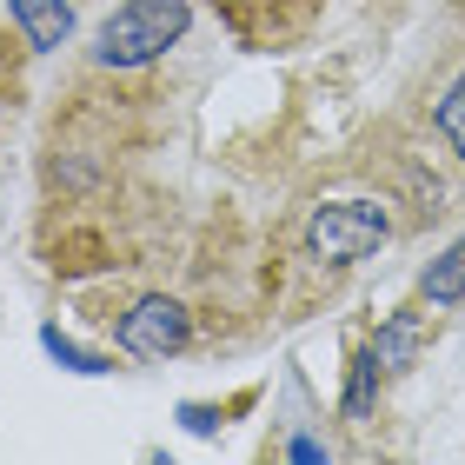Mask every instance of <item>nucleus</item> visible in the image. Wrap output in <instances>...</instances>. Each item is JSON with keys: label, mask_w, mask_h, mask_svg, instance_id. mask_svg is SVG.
<instances>
[{"label": "nucleus", "mask_w": 465, "mask_h": 465, "mask_svg": "<svg viewBox=\"0 0 465 465\" xmlns=\"http://www.w3.org/2000/svg\"><path fill=\"white\" fill-rule=\"evenodd\" d=\"M426 300L432 306H452V300H465V240L439 260L432 272H426Z\"/></svg>", "instance_id": "obj_5"}, {"label": "nucleus", "mask_w": 465, "mask_h": 465, "mask_svg": "<svg viewBox=\"0 0 465 465\" xmlns=\"http://www.w3.org/2000/svg\"><path fill=\"white\" fill-rule=\"evenodd\" d=\"M379 372H386V366H379V352H366V359L352 366V386H346V412H352V419L372 406V379H379Z\"/></svg>", "instance_id": "obj_9"}, {"label": "nucleus", "mask_w": 465, "mask_h": 465, "mask_svg": "<svg viewBox=\"0 0 465 465\" xmlns=\"http://www.w3.org/2000/svg\"><path fill=\"white\" fill-rule=\"evenodd\" d=\"M14 20H20V34H27L34 47H60V40L74 34L67 0H14Z\"/></svg>", "instance_id": "obj_4"}, {"label": "nucleus", "mask_w": 465, "mask_h": 465, "mask_svg": "<svg viewBox=\"0 0 465 465\" xmlns=\"http://www.w3.org/2000/svg\"><path fill=\"white\" fill-rule=\"evenodd\" d=\"M186 34V0H126L100 27V60L107 67H140V60L166 54Z\"/></svg>", "instance_id": "obj_1"}, {"label": "nucleus", "mask_w": 465, "mask_h": 465, "mask_svg": "<svg viewBox=\"0 0 465 465\" xmlns=\"http://www.w3.org/2000/svg\"><path fill=\"white\" fill-rule=\"evenodd\" d=\"M40 346H47V352H54L67 372H107V359H100V352H80L74 340H60V326H47V332H40Z\"/></svg>", "instance_id": "obj_7"}, {"label": "nucleus", "mask_w": 465, "mask_h": 465, "mask_svg": "<svg viewBox=\"0 0 465 465\" xmlns=\"http://www.w3.org/2000/svg\"><path fill=\"white\" fill-rule=\"evenodd\" d=\"M386 213L379 206H366V200H340V206H320L312 213V232H306V246L320 252V260H332V266H346V260H366V252L386 240Z\"/></svg>", "instance_id": "obj_2"}, {"label": "nucleus", "mask_w": 465, "mask_h": 465, "mask_svg": "<svg viewBox=\"0 0 465 465\" xmlns=\"http://www.w3.org/2000/svg\"><path fill=\"white\" fill-rule=\"evenodd\" d=\"M120 346L126 352H146V359H160V352H180L186 346V306L180 300H140L134 312L120 320Z\"/></svg>", "instance_id": "obj_3"}, {"label": "nucleus", "mask_w": 465, "mask_h": 465, "mask_svg": "<svg viewBox=\"0 0 465 465\" xmlns=\"http://www.w3.org/2000/svg\"><path fill=\"white\" fill-rule=\"evenodd\" d=\"M379 366H386V372H399V366H406V359L419 352V320H412V312H399V320L386 326V332H379Z\"/></svg>", "instance_id": "obj_6"}, {"label": "nucleus", "mask_w": 465, "mask_h": 465, "mask_svg": "<svg viewBox=\"0 0 465 465\" xmlns=\"http://www.w3.org/2000/svg\"><path fill=\"white\" fill-rule=\"evenodd\" d=\"M439 134H446V140L459 146V160H465V74L452 80V94L439 100Z\"/></svg>", "instance_id": "obj_8"}]
</instances>
